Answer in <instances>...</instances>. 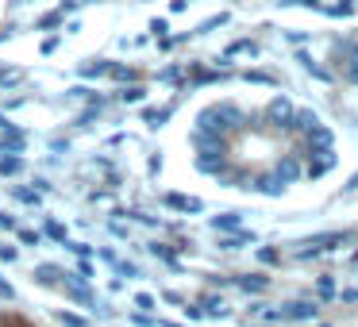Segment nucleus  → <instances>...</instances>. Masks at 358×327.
Wrapping results in <instances>:
<instances>
[{"mask_svg":"<svg viewBox=\"0 0 358 327\" xmlns=\"http://www.w3.org/2000/svg\"><path fill=\"white\" fill-rule=\"evenodd\" d=\"M66 247H70L73 254H81V258H89V254H93V247H89V242H66Z\"/></svg>","mask_w":358,"mask_h":327,"instance_id":"nucleus-11","label":"nucleus"},{"mask_svg":"<svg viewBox=\"0 0 358 327\" xmlns=\"http://www.w3.org/2000/svg\"><path fill=\"white\" fill-rule=\"evenodd\" d=\"M39 285H58V281L66 277V270H58V266H50V262H43V266H35V273H31Z\"/></svg>","mask_w":358,"mask_h":327,"instance_id":"nucleus-1","label":"nucleus"},{"mask_svg":"<svg viewBox=\"0 0 358 327\" xmlns=\"http://www.w3.org/2000/svg\"><path fill=\"white\" fill-rule=\"evenodd\" d=\"M239 285L247 289V293H258V289H266V281L262 277H239Z\"/></svg>","mask_w":358,"mask_h":327,"instance_id":"nucleus-8","label":"nucleus"},{"mask_svg":"<svg viewBox=\"0 0 358 327\" xmlns=\"http://www.w3.org/2000/svg\"><path fill=\"white\" fill-rule=\"evenodd\" d=\"M155 296H150V293H139V296H135V308H143V312H150V308H155Z\"/></svg>","mask_w":358,"mask_h":327,"instance_id":"nucleus-9","label":"nucleus"},{"mask_svg":"<svg viewBox=\"0 0 358 327\" xmlns=\"http://www.w3.org/2000/svg\"><path fill=\"white\" fill-rule=\"evenodd\" d=\"M47 235H50V239H62L66 242V227L62 224H47Z\"/></svg>","mask_w":358,"mask_h":327,"instance_id":"nucleus-12","label":"nucleus"},{"mask_svg":"<svg viewBox=\"0 0 358 327\" xmlns=\"http://www.w3.org/2000/svg\"><path fill=\"white\" fill-rule=\"evenodd\" d=\"M58 20H62V12H55V16H43V20H39V27H55Z\"/></svg>","mask_w":358,"mask_h":327,"instance_id":"nucleus-16","label":"nucleus"},{"mask_svg":"<svg viewBox=\"0 0 358 327\" xmlns=\"http://www.w3.org/2000/svg\"><path fill=\"white\" fill-rule=\"evenodd\" d=\"M0 258H4V262H16L20 250H16V247H0Z\"/></svg>","mask_w":358,"mask_h":327,"instance_id":"nucleus-14","label":"nucleus"},{"mask_svg":"<svg viewBox=\"0 0 358 327\" xmlns=\"http://www.w3.org/2000/svg\"><path fill=\"white\" fill-rule=\"evenodd\" d=\"M20 81H24L20 70H0V89H12V85H20Z\"/></svg>","mask_w":358,"mask_h":327,"instance_id":"nucleus-7","label":"nucleus"},{"mask_svg":"<svg viewBox=\"0 0 358 327\" xmlns=\"http://www.w3.org/2000/svg\"><path fill=\"white\" fill-rule=\"evenodd\" d=\"M16 173H24V158H0V177H16Z\"/></svg>","mask_w":358,"mask_h":327,"instance_id":"nucleus-2","label":"nucleus"},{"mask_svg":"<svg viewBox=\"0 0 358 327\" xmlns=\"http://www.w3.org/2000/svg\"><path fill=\"white\" fill-rule=\"evenodd\" d=\"M0 127H4V131H12V124H8V116H4V112H0Z\"/></svg>","mask_w":358,"mask_h":327,"instance_id":"nucleus-18","label":"nucleus"},{"mask_svg":"<svg viewBox=\"0 0 358 327\" xmlns=\"http://www.w3.org/2000/svg\"><path fill=\"white\" fill-rule=\"evenodd\" d=\"M0 300H16V289H12L8 281H0Z\"/></svg>","mask_w":358,"mask_h":327,"instance_id":"nucleus-13","label":"nucleus"},{"mask_svg":"<svg viewBox=\"0 0 358 327\" xmlns=\"http://www.w3.org/2000/svg\"><path fill=\"white\" fill-rule=\"evenodd\" d=\"M0 147L8 150V154H20V150H24V135H4V139H0Z\"/></svg>","mask_w":358,"mask_h":327,"instance_id":"nucleus-6","label":"nucleus"},{"mask_svg":"<svg viewBox=\"0 0 358 327\" xmlns=\"http://www.w3.org/2000/svg\"><path fill=\"white\" fill-rule=\"evenodd\" d=\"M166 204H173V208H181V212H201L204 208V204L201 201H193V196H166Z\"/></svg>","mask_w":358,"mask_h":327,"instance_id":"nucleus-3","label":"nucleus"},{"mask_svg":"<svg viewBox=\"0 0 358 327\" xmlns=\"http://www.w3.org/2000/svg\"><path fill=\"white\" fill-rule=\"evenodd\" d=\"M55 316H58V324H62V327H89V319H81L78 312H70V308H58Z\"/></svg>","mask_w":358,"mask_h":327,"instance_id":"nucleus-4","label":"nucleus"},{"mask_svg":"<svg viewBox=\"0 0 358 327\" xmlns=\"http://www.w3.org/2000/svg\"><path fill=\"white\" fill-rule=\"evenodd\" d=\"M124 101H131V104L143 101V89H124Z\"/></svg>","mask_w":358,"mask_h":327,"instance_id":"nucleus-15","label":"nucleus"},{"mask_svg":"<svg viewBox=\"0 0 358 327\" xmlns=\"http://www.w3.org/2000/svg\"><path fill=\"white\" fill-rule=\"evenodd\" d=\"M289 316H316V308H312V304H293V308H289Z\"/></svg>","mask_w":358,"mask_h":327,"instance_id":"nucleus-10","label":"nucleus"},{"mask_svg":"<svg viewBox=\"0 0 358 327\" xmlns=\"http://www.w3.org/2000/svg\"><path fill=\"white\" fill-rule=\"evenodd\" d=\"M16 235H20V242H24V247H39V242H43V235L31 231V227H16Z\"/></svg>","mask_w":358,"mask_h":327,"instance_id":"nucleus-5","label":"nucleus"},{"mask_svg":"<svg viewBox=\"0 0 358 327\" xmlns=\"http://www.w3.org/2000/svg\"><path fill=\"white\" fill-rule=\"evenodd\" d=\"M0 227H4V231H16V219H12V216H4V212H0Z\"/></svg>","mask_w":358,"mask_h":327,"instance_id":"nucleus-17","label":"nucleus"}]
</instances>
